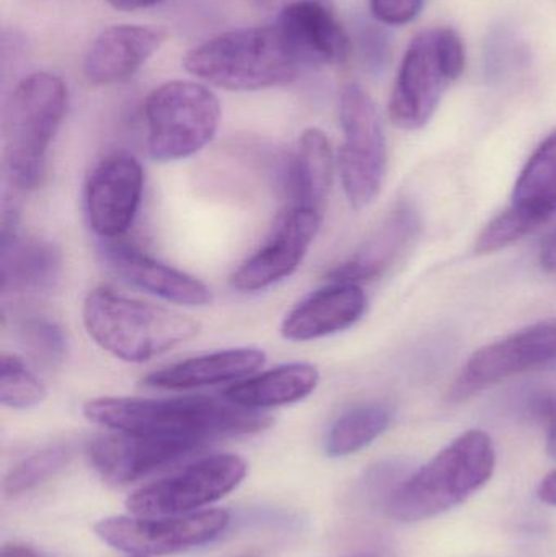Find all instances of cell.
<instances>
[{
	"instance_id": "6da1fadb",
	"label": "cell",
	"mask_w": 556,
	"mask_h": 557,
	"mask_svg": "<svg viewBox=\"0 0 556 557\" xmlns=\"http://www.w3.org/2000/svg\"><path fill=\"white\" fill-rule=\"evenodd\" d=\"M94 424L124 434L188 438L202 442L263 432L273 419L263 411L242 408L227 399L208 396L180 398H124L103 396L82 408Z\"/></svg>"
},
{
	"instance_id": "7a4b0ae2",
	"label": "cell",
	"mask_w": 556,
	"mask_h": 557,
	"mask_svg": "<svg viewBox=\"0 0 556 557\" xmlns=\"http://www.w3.org/2000/svg\"><path fill=\"white\" fill-rule=\"evenodd\" d=\"M188 74L231 91H258L296 81L307 61L277 23L222 33L183 58Z\"/></svg>"
},
{
	"instance_id": "3957f363",
	"label": "cell",
	"mask_w": 556,
	"mask_h": 557,
	"mask_svg": "<svg viewBox=\"0 0 556 557\" xmlns=\"http://www.w3.org/2000/svg\"><path fill=\"white\" fill-rule=\"evenodd\" d=\"M82 320L97 346L131 363L163 356L199 333V323L191 317L127 297L108 285L88 292Z\"/></svg>"
},
{
	"instance_id": "277c9868",
	"label": "cell",
	"mask_w": 556,
	"mask_h": 557,
	"mask_svg": "<svg viewBox=\"0 0 556 557\" xmlns=\"http://www.w3.org/2000/svg\"><path fill=\"white\" fill-rule=\"evenodd\" d=\"M495 465L492 437L483 431L466 432L392 490L385 510L397 522L433 519L482 490L493 476Z\"/></svg>"
},
{
	"instance_id": "5b68a950",
	"label": "cell",
	"mask_w": 556,
	"mask_h": 557,
	"mask_svg": "<svg viewBox=\"0 0 556 557\" xmlns=\"http://www.w3.org/2000/svg\"><path fill=\"white\" fill-rule=\"evenodd\" d=\"M67 110V87L58 75L35 72L22 78L3 111V165L16 189L38 188L46 157Z\"/></svg>"
},
{
	"instance_id": "8992f818",
	"label": "cell",
	"mask_w": 556,
	"mask_h": 557,
	"mask_svg": "<svg viewBox=\"0 0 556 557\" xmlns=\"http://www.w3.org/2000/svg\"><path fill=\"white\" fill-rule=\"evenodd\" d=\"M214 91L191 81H170L150 91L144 103L147 150L160 163L178 162L201 152L221 124Z\"/></svg>"
},
{
	"instance_id": "52a82bcc",
	"label": "cell",
	"mask_w": 556,
	"mask_h": 557,
	"mask_svg": "<svg viewBox=\"0 0 556 557\" xmlns=\"http://www.w3.org/2000/svg\"><path fill=\"white\" fill-rule=\"evenodd\" d=\"M466 67V49L454 29L415 36L392 91L388 116L401 129H420L433 116L450 82Z\"/></svg>"
},
{
	"instance_id": "ba28073f",
	"label": "cell",
	"mask_w": 556,
	"mask_h": 557,
	"mask_svg": "<svg viewBox=\"0 0 556 557\" xmlns=\"http://www.w3.org/2000/svg\"><path fill=\"white\" fill-rule=\"evenodd\" d=\"M338 116L343 131L339 176L349 205L361 211L381 195L387 166L384 129L374 101L358 84L343 88Z\"/></svg>"
},
{
	"instance_id": "9c48e42d",
	"label": "cell",
	"mask_w": 556,
	"mask_h": 557,
	"mask_svg": "<svg viewBox=\"0 0 556 557\" xmlns=\"http://www.w3.org/2000/svg\"><path fill=\"white\" fill-rule=\"evenodd\" d=\"M247 476V463L237 455L201 458L169 476L131 494L127 507L139 517L188 516L227 496Z\"/></svg>"
},
{
	"instance_id": "30bf717a",
	"label": "cell",
	"mask_w": 556,
	"mask_h": 557,
	"mask_svg": "<svg viewBox=\"0 0 556 557\" xmlns=\"http://www.w3.org/2000/svg\"><path fill=\"white\" fill-rule=\"evenodd\" d=\"M556 369V320L544 321L477 350L449 389L453 403L522 373Z\"/></svg>"
},
{
	"instance_id": "8fae6325",
	"label": "cell",
	"mask_w": 556,
	"mask_h": 557,
	"mask_svg": "<svg viewBox=\"0 0 556 557\" xmlns=\"http://www.w3.org/2000/svg\"><path fill=\"white\" fill-rule=\"evenodd\" d=\"M228 523L231 516L227 510L214 509L159 519L111 517L98 522L95 533L120 552L162 556L212 542L227 529Z\"/></svg>"
},
{
	"instance_id": "7c38bea8",
	"label": "cell",
	"mask_w": 556,
	"mask_h": 557,
	"mask_svg": "<svg viewBox=\"0 0 556 557\" xmlns=\"http://www.w3.org/2000/svg\"><path fill=\"white\" fill-rule=\"evenodd\" d=\"M144 195V170L136 157L114 152L88 175L85 218L101 240H118L133 227Z\"/></svg>"
},
{
	"instance_id": "4fadbf2b",
	"label": "cell",
	"mask_w": 556,
	"mask_h": 557,
	"mask_svg": "<svg viewBox=\"0 0 556 557\" xmlns=\"http://www.w3.org/2000/svg\"><path fill=\"white\" fill-rule=\"evenodd\" d=\"M322 219L319 212L291 206L267 242L234 271L232 288L245 294L260 292L293 276L312 247Z\"/></svg>"
},
{
	"instance_id": "5bb4252c",
	"label": "cell",
	"mask_w": 556,
	"mask_h": 557,
	"mask_svg": "<svg viewBox=\"0 0 556 557\" xmlns=\"http://www.w3.org/2000/svg\"><path fill=\"white\" fill-rule=\"evenodd\" d=\"M188 438L149 437V435H100L88 444L87 454L95 470L110 483L124 486L147 474L182 460L202 447Z\"/></svg>"
},
{
	"instance_id": "9a60e30c",
	"label": "cell",
	"mask_w": 556,
	"mask_h": 557,
	"mask_svg": "<svg viewBox=\"0 0 556 557\" xmlns=\"http://www.w3.org/2000/svg\"><path fill=\"white\" fill-rule=\"evenodd\" d=\"M100 257L116 276L162 300L185 307L211 304V288L205 282L156 260L123 238L101 240Z\"/></svg>"
},
{
	"instance_id": "2e32d148",
	"label": "cell",
	"mask_w": 556,
	"mask_h": 557,
	"mask_svg": "<svg viewBox=\"0 0 556 557\" xmlns=\"http://www.w3.org/2000/svg\"><path fill=\"white\" fill-rule=\"evenodd\" d=\"M62 273L58 245L23 234L16 212H5L0 242V278L3 295H33L52 290Z\"/></svg>"
},
{
	"instance_id": "e0dca14e",
	"label": "cell",
	"mask_w": 556,
	"mask_h": 557,
	"mask_svg": "<svg viewBox=\"0 0 556 557\" xmlns=\"http://www.w3.org/2000/svg\"><path fill=\"white\" fill-rule=\"evenodd\" d=\"M368 308V295L355 282L329 281L300 300L281 324L284 339L309 343L342 333L361 320Z\"/></svg>"
},
{
	"instance_id": "ac0fdd59",
	"label": "cell",
	"mask_w": 556,
	"mask_h": 557,
	"mask_svg": "<svg viewBox=\"0 0 556 557\" xmlns=\"http://www.w3.org/2000/svg\"><path fill=\"white\" fill-rule=\"evenodd\" d=\"M166 33L156 26L116 25L101 32L84 61V74L94 85L123 84L162 48Z\"/></svg>"
},
{
	"instance_id": "d6986e66",
	"label": "cell",
	"mask_w": 556,
	"mask_h": 557,
	"mask_svg": "<svg viewBox=\"0 0 556 557\" xmlns=\"http://www.w3.org/2000/svg\"><path fill=\"white\" fill-rule=\"evenodd\" d=\"M418 234L420 215L413 206L401 202L385 215L355 255L330 271L329 281L361 284L384 276L410 250Z\"/></svg>"
},
{
	"instance_id": "ffe728a7",
	"label": "cell",
	"mask_w": 556,
	"mask_h": 557,
	"mask_svg": "<svg viewBox=\"0 0 556 557\" xmlns=\"http://www.w3.org/2000/svg\"><path fill=\"white\" fill-rule=\"evenodd\" d=\"M267 363V352L258 347H232L205 356L191 357L165 369L149 373L143 380L150 388L186 392L205 386L237 383L255 375Z\"/></svg>"
},
{
	"instance_id": "44dd1931",
	"label": "cell",
	"mask_w": 556,
	"mask_h": 557,
	"mask_svg": "<svg viewBox=\"0 0 556 557\" xmlns=\"http://www.w3.org/2000/svg\"><path fill=\"white\" fill-rule=\"evenodd\" d=\"M276 23L309 65L345 64L351 54L348 33L333 12L316 0L287 3Z\"/></svg>"
},
{
	"instance_id": "7402d4cb",
	"label": "cell",
	"mask_w": 556,
	"mask_h": 557,
	"mask_svg": "<svg viewBox=\"0 0 556 557\" xmlns=\"http://www.w3.org/2000/svg\"><path fill=\"white\" fill-rule=\"evenodd\" d=\"M319 383L320 372L313 363H283L232 383L224 389V398L242 408L264 411L302 401Z\"/></svg>"
},
{
	"instance_id": "603a6c76",
	"label": "cell",
	"mask_w": 556,
	"mask_h": 557,
	"mask_svg": "<svg viewBox=\"0 0 556 557\" xmlns=\"http://www.w3.org/2000/svg\"><path fill=\"white\" fill-rule=\"evenodd\" d=\"M332 144L319 127L304 131L289 163V185L293 206L323 214L333 185Z\"/></svg>"
},
{
	"instance_id": "cb8c5ba5",
	"label": "cell",
	"mask_w": 556,
	"mask_h": 557,
	"mask_svg": "<svg viewBox=\"0 0 556 557\" xmlns=\"http://www.w3.org/2000/svg\"><path fill=\"white\" fill-rule=\"evenodd\" d=\"M509 211L534 232L556 214V129L522 169Z\"/></svg>"
},
{
	"instance_id": "d4e9b609",
	"label": "cell",
	"mask_w": 556,
	"mask_h": 557,
	"mask_svg": "<svg viewBox=\"0 0 556 557\" xmlns=\"http://www.w3.org/2000/svg\"><path fill=\"white\" fill-rule=\"evenodd\" d=\"M394 419V411L382 403L356 406L343 412L325 437V451L329 457H348L369 447L381 437Z\"/></svg>"
},
{
	"instance_id": "484cf974",
	"label": "cell",
	"mask_w": 556,
	"mask_h": 557,
	"mask_svg": "<svg viewBox=\"0 0 556 557\" xmlns=\"http://www.w3.org/2000/svg\"><path fill=\"white\" fill-rule=\"evenodd\" d=\"M72 458L67 445H52L23 458L7 474L3 491L7 496H20L48 483L55 474L61 473Z\"/></svg>"
},
{
	"instance_id": "4316f807",
	"label": "cell",
	"mask_w": 556,
	"mask_h": 557,
	"mask_svg": "<svg viewBox=\"0 0 556 557\" xmlns=\"http://www.w3.org/2000/svg\"><path fill=\"white\" fill-rule=\"evenodd\" d=\"M48 389L22 357L2 354L0 360V403L10 409H32L41 405Z\"/></svg>"
},
{
	"instance_id": "83f0119b",
	"label": "cell",
	"mask_w": 556,
	"mask_h": 557,
	"mask_svg": "<svg viewBox=\"0 0 556 557\" xmlns=\"http://www.w3.org/2000/svg\"><path fill=\"white\" fill-rule=\"evenodd\" d=\"M20 341L26 352L39 366L55 369L67 356V337L55 321L45 317H28L20 321Z\"/></svg>"
},
{
	"instance_id": "f1b7e54d",
	"label": "cell",
	"mask_w": 556,
	"mask_h": 557,
	"mask_svg": "<svg viewBox=\"0 0 556 557\" xmlns=\"http://www.w3.org/2000/svg\"><path fill=\"white\" fill-rule=\"evenodd\" d=\"M528 414L547 429L548 454L556 458V395L552 392H535L524 406Z\"/></svg>"
},
{
	"instance_id": "f546056e",
	"label": "cell",
	"mask_w": 556,
	"mask_h": 557,
	"mask_svg": "<svg viewBox=\"0 0 556 557\" xmlns=\"http://www.w3.org/2000/svg\"><path fill=\"white\" fill-rule=\"evenodd\" d=\"M424 0H371V12L385 25H405L420 15Z\"/></svg>"
},
{
	"instance_id": "4dcf8cb0",
	"label": "cell",
	"mask_w": 556,
	"mask_h": 557,
	"mask_svg": "<svg viewBox=\"0 0 556 557\" xmlns=\"http://www.w3.org/2000/svg\"><path fill=\"white\" fill-rule=\"evenodd\" d=\"M541 267L544 268L547 273H556V228L542 242Z\"/></svg>"
},
{
	"instance_id": "1f68e13d",
	"label": "cell",
	"mask_w": 556,
	"mask_h": 557,
	"mask_svg": "<svg viewBox=\"0 0 556 557\" xmlns=\"http://www.w3.org/2000/svg\"><path fill=\"white\" fill-rule=\"evenodd\" d=\"M113 9L123 10V12H134V10L150 9L159 5L163 0H107Z\"/></svg>"
},
{
	"instance_id": "d6a6232c",
	"label": "cell",
	"mask_w": 556,
	"mask_h": 557,
	"mask_svg": "<svg viewBox=\"0 0 556 557\" xmlns=\"http://www.w3.org/2000/svg\"><path fill=\"white\" fill-rule=\"evenodd\" d=\"M539 497H541V500H544L545 504H551V506L556 507V471L548 474V476L542 481Z\"/></svg>"
},
{
	"instance_id": "836d02e7",
	"label": "cell",
	"mask_w": 556,
	"mask_h": 557,
	"mask_svg": "<svg viewBox=\"0 0 556 557\" xmlns=\"http://www.w3.org/2000/svg\"><path fill=\"white\" fill-rule=\"evenodd\" d=\"M0 557H41L38 553L33 552L32 548H26L22 545H7L3 546Z\"/></svg>"
},
{
	"instance_id": "e575fe53",
	"label": "cell",
	"mask_w": 556,
	"mask_h": 557,
	"mask_svg": "<svg viewBox=\"0 0 556 557\" xmlns=\"http://www.w3.org/2000/svg\"><path fill=\"white\" fill-rule=\"evenodd\" d=\"M238 557H260V556L254 555V553H250V555H244V556H238Z\"/></svg>"
}]
</instances>
